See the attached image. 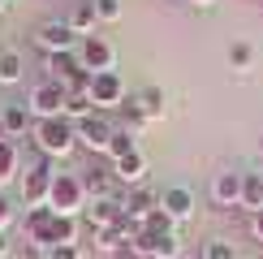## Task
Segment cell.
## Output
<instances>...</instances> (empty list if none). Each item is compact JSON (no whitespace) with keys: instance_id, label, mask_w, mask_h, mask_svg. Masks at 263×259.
<instances>
[{"instance_id":"15","label":"cell","mask_w":263,"mask_h":259,"mask_svg":"<svg viewBox=\"0 0 263 259\" xmlns=\"http://www.w3.org/2000/svg\"><path fill=\"white\" fill-rule=\"evenodd\" d=\"M95 22H100V17H95V0H73V9H69V17H65V26H69L73 30V35H91V30H95Z\"/></svg>"},{"instance_id":"18","label":"cell","mask_w":263,"mask_h":259,"mask_svg":"<svg viewBox=\"0 0 263 259\" xmlns=\"http://www.w3.org/2000/svg\"><path fill=\"white\" fill-rule=\"evenodd\" d=\"M242 208H250V216L263 212V173H246V181H242Z\"/></svg>"},{"instance_id":"4","label":"cell","mask_w":263,"mask_h":259,"mask_svg":"<svg viewBox=\"0 0 263 259\" xmlns=\"http://www.w3.org/2000/svg\"><path fill=\"white\" fill-rule=\"evenodd\" d=\"M26 108H30V117H35V121H43V117H65V86L52 82V78H43L35 91H30Z\"/></svg>"},{"instance_id":"35","label":"cell","mask_w":263,"mask_h":259,"mask_svg":"<svg viewBox=\"0 0 263 259\" xmlns=\"http://www.w3.org/2000/svg\"><path fill=\"white\" fill-rule=\"evenodd\" d=\"M5 5H9V0H0V13H5Z\"/></svg>"},{"instance_id":"32","label":"cell","mask_w":263,"mask_h":259,"mask_svg":"<svg viewBox=\"0 0 263 259\" xmlns=\"http://www.w3.org/2000/svg\"><path fill=\"white\" fill-rule=\"evenodd\" d=\"M250 233H255L259 242H263V212H255V216H250Z\"/></svg>"},{"instance_id":"27","label":"cell","mask_w":263,"mask_h":259,"mask_svg":"<svg viewBox=\"0 0 263 259\" xmlns=\"http://www.w3.org/2000/svg\"><path fill=\"white\" fill-rule=\"evenodd\" d=\"M95 17L100 22H117L121 17V0H95Z\"/></svg>"},{"instance_id":"12","label":"cell","mask_w":263,"mask_h":259,"mask_svg":"<svg viewBox=\"0 0 263 259\" xmlns=\"http://www.w3.org/2000/svg\"><path fill=\"white\" fill-rule=\"evenodd\" d=\"M35 39H39L48 52H73V30L65 26V22H43Z\"/></svg>"},{"instance_id":"13","label":"cell","mask_w":263,"mask_h":259,"mask_svg":"<svg viewBox=\"0 0 263 259\" xmlns=\"http://www.w3.org/2000/svg\"><path fill=\"white\" fill-rule=\"evenodd\" d=\"M121 208H125V216H134V220L142 225L151 212L160 208V194H156V190H147V186H138V190H129V199H121Z\"/></svg>"},{"instance_id":"23","label":"cell","mask_w":263,"mask_h":259,"mask_svg":"<svg viewBox=\"0 0 263 259\" xmlns=\"http://www.w3.org/2000/svg\"><path fill=\"white\" fill-rule=\"evenodd\" d=\"M17 143H13V138H5V143H0V181H9V177H13V173H17Z\"/></svg>"},{"instance_id":"8","label":"cell","mask_w":263,"mask_h":259,"mask_svg":"<svg viewBox=\"0 0 263 259\" xmlns=\"http://www.w3.org/2000/svg\"><path fill=\"white\" fill-rule=\"evenodd\" d=\"M91 104L95 108H121L125 104V82L117 78V69L91 73Z\"/></svg>"},{"instance_id":"30","label":"cell","mask_w":263,"mask_h":259,"mask_svg":"<svg viewBox=\"0 0 263 259\" xmlns=\"http://www.w3.org/2000/svg\"><path fill=\"white\" fill-rule=\"evenodd\" d=\"M203 259H233V246H229V242H212L203 251Z\"/></svg>"},{"instance_id":"28","label":"cell","mask_w":263,"mask_h":259,"mask_svg":"<svg viewBox=\"0 0 263 259\" xmlns=\"http://www.w3.org/2000/svg\"><path fill=\"white\" fill-rule=\"evenodd\" d=\"M229 61H233V69H250V43H233Z\"/></svg>"},{"instance_id":"22","label":"cell","mask_w":263,"mask_h":259,"mask_svg":"<svg viewBox=\"0 0 263 259\" xmlns=\"http://www.w3.org/2000/svg\"><path fill=\"white\" fill-rule=\"evenodd\" d=\"M138 108H142L147 121H160V117H164V91H160V86H147L142 100H138Z\"/></svg>"},{"instance_id":"25","label":"cell","mask_w":263,"mask_h":259,"mask_svg":"<svg viewBox=\"0 0 263 259\" xmlns=\"http://www.w3.org/2000/svg\"><path fill=\"white\" fill-rule=\"evenodd\" d=\"M142 233H151V237H168L173 233V220L164 216V208H156L147 220H142Z\"/></svg>"},{"instance_id":"5","label":"cell","mask_w":263,"mask_h":259,"mask_svg":"<svg viewBox=\"0 0 263 259\" xmlns=\"http://www.w3.org/2000/svg\"><path fill=\"white\" fill-rule=\"evenodd\" d=\"M73 130H78V143L91 147V151H108V143H112V134H117V125L108 121L104 113H91V117H82V121H73Z\"/></svg>"},{"instance_id":"29","label":"cell","mask_w":263,"mask_h":259,"mask_svg":"<svg viewBox=\"0 0 263 259\" xmlns=\"http://www.w3.org/2000/svg\"><path fill=\"white\" fill-rule=\"evenodd\" d=\"M39 259H82L78 246H48V251H39Z\"/></svg>"},{"instance_id":"26","label":"cell","mask_w":263,"mask_h":259,"mask_svg":"<svg viewBox=\"0 0 263 259\" xmlns=\"http://www.w3.org/2000/svg\"><path fill=\"white\" fill-rule=\"evenodd\" d=\"M129 151H138V147H134V134H129V130H117L112 143H108V156L121 160V156H129Z\"/></svg>"},{"instance_id":"24","label":"cell","mask_w":263,"mask_h":259,"mask_svg":"<svg viewBox=\"0 0 263 259\" xmlns=\"http://www.w3.org/2000/svg\"><path fill=\"white\" fill-rule=\"evenodd\" d=\"M82 186H86V194H91V199H112V177H108V173H100V169H95Z\"/></svg>"},{"instance_id":"17","label":"cell","mask_w":263,"mask_h":259,"mask_svg":"<svg viewBox=\"0 0 263 259\" xmlns=\"http://www.w3.org/2000/svg\"><path fill=\"white\" fill-rule=\"evenodd\" d=\"M142 173H147V164H142V151H129V156H121V160H112V177L117 181H142Z\"/></svg>"},{"instance_id":"11","label":"cell","mask_w":263,"mask_h":259,"mask_svg":"<svg viewBox=\"0 0 263 259\" xmlns=\"http://www.w3.org/2000/svg\"><path fill=\"white\" fill-rule=\"evenodd\" d=\"M242 181H246V173H216V181H212V199L220 203V208H233V203H242Z\"/></svg>"},{"instance_id":"33","label":"cell","mask_w":263,"mask_h":259,"mask_svg":"<svg viewBox=\"0 0 263 259\" xmlns=\"http://www.w3.org/2000/svg\"><path fill=\"white\" fill-rule=\"evenodd\" d=\"M5 251H9V242H5V233H0V255H5Z\"/></svg>"},{"instance_id":"3","label":"cell","mask_w":263,"mask_h":259,"mask_svg":"<svg viewBox=\"0 0 263 259\" xmlns=\"http://www.w3.org/2000/svg\"><path fill=\"white\" fill-rule=\"evenodd\" d=\"M82 199H86V186L73 173H57L52 177V194H48V208L57 216H78L82 212Z\"/></svg>"},{"instance_id":"9","label":"cell","mask_w":263,"mask_h":259,"mask_svg":"<svg viewBox=\"0 0 263 259\" xmlns=\"http://www.w3.org/2000/svg\"><path fill=\"white\" fill-rule=\"evenodd\" d=\"M160 208H164V216H168L173 225L190 220V216H194V194L185 190V186H168V190L160 194Z\"/></svg>"},{"instance_id":"10","label":"cell","mask_w":263,"mask_h":259,"mask_svg":"<svg viewBox=\"0 0 263 259\" xmlns=\"http://www.w3.org/2000/svg\"><path fill=\"white\" fill-rule=\"evenodd\" d=\"M134 255H151V259H177V255H181V242H177V233H168V237L138 233V237H134Z\"/></svg>"},{"instance_id":"19","label":"cell","mask_w":263,"mask_h":259,"mask_svg":"<svg viewBox=\"0 0 263 259\" xmlns=\"http://www.w3.org/2000/svg\"><path fill=\"white\" fill-rule=\"evenodd\" d=\"M0 121H5V134L13 138V134H22V130L30 125V108L26 104H9L5 113H0Z\"/></svg>"},{"instance_id":"6","label":"cell","mask_w":263,"mask_h":259,"mask_svg":"<svg viewBox=\"0 0 263 259\" xmlns=\"http://www.w3.org/2000/svg\"><path fill=\"white\" fill-rule=\"evenodd\" d=\"M78 61H82L86 73H108L112 61H117V52H112V43H108L104 35H86L82 48H78Z\"/></svg>"},{"instance_id":"1","label":"cell","mask_w":263,"mask_h":259,"mask_svg":"<svg viewBox=\"0 0 263 259\" xmlns=\"http://www.w3.org/2000/svg\"><path fill=\"white\" fill-rule=\"evenodd\" d=\"M26 237L39 251H48V246H78V216H57L52 208H30Z\"/></svg>"},{"instance_id":"20","label":"cell","mask_w":263,"mask_h":259,"mask_svg":"<svg viewBox=\"0 0 263 259\" xmlns=\"http://www.w3.org/2000/svg\"><path fill=\"white\" fill-rule=\"evenodd\" d=\"M22 69H26V65H22L17 52H0V86H17Z\"/></svg>"},{"instance_id":"36","label":"cell","mask_w":263,"mask_h":259,"mask_svg":"<svg viewBox=\"0 0 263 259\" xmlns=\"http://www.w3.org/2000/svg\"><path fill=\"white\" fill-rule=\"evenodd\" d=\"M199 5H212V0H199Z\"/></svg>"},{"instance_id":"34","label":"cell","mask_w":263,"mask_h":259,"mask_svg":"<svg viewBox=\"0 0 263 259\" xmlns=\"http://www.w3.org/2000/svg\"><path fill=\"white\" fill-rule=\"evenodd\" d=\"M5 138H9V134H5V121H0V143H5Z\"/></svg>"},{"instance_id":"7","label":"cell","mask_w":263,"mask_h":259,"mask_svg":"<svg viewBox=\"0 0 263 259\" xmlns=\"http://www.w3.org/2000/svg\"><path fill=\"white\" fill-rule=\"evenodd\" d=\"M52 177H57V173H52L48 164H35L26 177H22V203H26V212H30V208H48Z\"/></svg>"},{"instance_id":"16","label":"cell","mask_w":263,"mask_h":259,"mask_svg":"<svg viewBox=\"0 0 263 259\" xmlns=\"http://www.w3.org/2000/svg\"><path fill=\"white\" fill-rule=\"evenodd\" d=\"M73 73H82V61L73 57V52H48V78L52 82H69Z\"/></svg>"},{"instance_id":"31","label":"cell","mask_w":263,"mask_h":259,"mask_svg":"<svg viewBox=\"0 0 263 259\" xmlns=\"http://www.w3.org/2000/svg\"><path fill=\"white\" fill-rule=\"evenodd\" d=\"M9 220H13V208H9V199H5V194H0V233L9 229Z\"/></svg>"},{"instance_id":"14","label":"cell","mask_w":263,"mask_h":259,"mask_svg":"<svg viewBox=\"0 0 263 259\" xmlns=\"http://www.w3.org/2000/svg\"><path fill=\"white\" fill-rule=\"evenodd\" d=\"M121 212H125L121 199H91V208H86V225L100 233V229H108V225H112Z\"/></svg>"},{"instance_id":"21","label":"cell","mask_w":263,"mask_h":259,"mask_svg":"<svg viewBox=\"0 0 263 259\" xmlns=\"http://www.w3.org/2000/svg\"><path fill=\"white\" fill-rule=\"evenodd\" d=\"M95 104H91V91H78V95H65V117L69 121H82V117H91Z\"/></svg>"},{"instance_id":"2","label":"cell","mask_w":263,"mask_h":259,"mask_svg":"<svg viewBox=\"0 0 263 259\" xmlns=\"http://www.w3.org/2000/svg\"><path fill=\"white\" fill-rule=\"evenodd\" d=\"M35 143L48 156H65V151H73V143H78V130H73L69 117H43V121H35Z\"/></svg>"}]
</instances>
